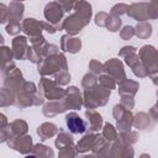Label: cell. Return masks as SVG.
I'll use <instances>...</instances> for the list:
<instances>
[{"instance_id": "36", "label": "cell", "mask_w": 158, "mask_h": 158, "mask_svg": "<svg viewBox=\"0 0 158 158\" xmlns=\"http://www.w3.org/2000/svg\"><path fill=\"white\" fill-rule=\"evenodd\" d=\"M35 156H49V157H53V152L47 147V146H43V144H36L33 147V153Z\"/></svg>"}, {"instance_id": "11", "label": "cell", "mask_w": 158, "mask_h": 158, "mask_svg": "<svg viewBox=\"0 0 158 158\" xmlns=\"http://www.w3.org/2000/svg\"><path fill=\"white\" fill-rule=\"evenodd\" d=\"M23 83H25V80H23L22 73L17 68H15L10 73H7L5 75V79H4V86L10 89L11 91H14L15 94L22 88Z\"/></svg>"}, {"instance_id": "18", "label": "cell", "mask_w": 158, "mask_h": 158, "mask_svg": "<svg viewBox=\"0 0 158 158\" xmlns=\"http://www.w3.org/2000/svg\"><path fill=\"white\" fill-rule=\"evenodd\" d=\"M65 110H67V107H65V104L63 100H52L51 102H48L43 106V115L47 117H52L60 112H64Z\"/></svg>"}, {"instance_id": "31", "label": "cell", "mask_w": 158, "mask_h": 158, "mask_svg": "<svg viewBox=\"0 0 158 158\" xmlns=\"http://www.w3.org/2000/svg\"><path fill=\"white\" fill-rule=\"evenodd\" d=\"M118 141H121L122 143H126V144H132L133 142H136L138 139V135L131 130L128 131H121L120 136H118Z\"/></svg>"}, {"instance_id": "29", "label": "cell", "mask_w": 158, "mask_h": 158, "mask_svg": "<svg viewBox=\"0 0 158 158\" xmlns=\"http://www.w3.org/2000/svg\"><path fill=\"white\" fill-rule=\"evenodd\" d=\"M121 23H122V20L120 19V16H115V15H111L110 14L109 17H107V21H106V26L105 27H107V30L111 31V32H116V31L120 30Z\"/></svg>"}, {"instance_id": "45", "label": "cell", "mask_w": 158, "mask_h": 158, "mask_svg": "<svg viewBox=\"0 0 158 158\" xmlns=\"http://www.w3.org/2000/svg\"><path fill=\"white\" fill-rule=\"evenodd\" d=\"M107 17H109V14L101 11V12H99V14L95 16V23H96L98 26H100V27H104V26H106Z\"/></svg>"}, {"instance_id": "49", "label": "cell", "mask_w": 158, "mask_h": 158, "mask_svg": "<svg viewBox=\"0 0 158 158\" xmlns=\"http://www.w3.org/2000/svg\"><path fill=\"white\" fill-rule=\"evenodd\" d=\"M152 81H153V84H154L156 86H158V74L152 75Z\"/></svg>"}, {"instance_id": "30", "label": "cell", "mask_w": 158, "mask_h": 158, "mask_svg": "<svg viewBox=\"0 0 158 158\" xmlns=\"http://www.w3.org/2000/svg\"><path fill=\"white\" fill-rule=\"evenodd\" d=\"M74 10H75L77 12H79V14H81V15L89 17V19L91 17V5H90L89 2H86V1H84V0H79V1L75 4Z\"/></svg>"}, {"instance_id": "26", "label": "cell", "mask_w": 158, "mask_h": 158, "mask_svg": "<svg viewBox=\"0 0 158 158\" xmlns=\"http://www.w3.org/2000/svg\"><path fill=\"white\" fill-rule=\"evenodd\" d=\"M10 128H11V133H12L11 138H14L17 136H22L27 132V123L23 120H15L14 122L10 123Z\"/></svg>"}, {"instance_id": "5", "label": "cell", "mask_w": 158, "mask_h": 158, "mask_svg": "<svg viewBox=\"0 0 158 158\" xmlns=\"http://www.w3.org/2000/svg\"><path fill=\"white\" fill-rule=\"evenodd\" d=\"M36 93H37L36 85L32 81H25L22 88L15 94V104L19 107H27L33 105Z\"/></svg>"}, {"instance_id": "10", "label": "cell", "mask_w": 158, "mask_h": 158, "mask_svg": "<svg viewBox=\"0 0 158 158\" xmlns=\"http://www.w3.org/2000/svg\"><path fill=\"white\" fill-rule=\"evenodd\" d=\"M104 68L107 72V74L111 75L116 81L120 83L123 79H126V74H125V70H123V64L120 59H116V58L109 59L107 62L104 63Z\"/></svg>"}, {"instance_id": "46", "label": "cell", "mask_w": 158, "mask_h": 158, "mask_svg": "<svg viewBox=\"0 0 158 158\" xmlns=\"http://www.w3.org/2000/svg\"><path fill=\"white\" fill-rule=\"evenodd\" d=\"M0 11H1V16H0V22L5 23L9 20V7H6L4 4L0 5Z\"/></svg>"}, {"instance_id": "34", "label": "cell", "mask_w": 158, "mask_h": 158, "mask_svg": "<svg viewBox=\"0 0 158 158\" xmlns=\"http://www.w3.org/2000/svg\"><path fill=\"white\" fill-rule=\"evenodd\" d=\"M99 83L102 85V86H105V88H107V89H116V80L111 77V75H109V74H105V75H101L100 78H99Z\"/></svg>"}, {"instance_id": "48", "label": "cell", "mask_w": 158, "mask_h": 158, "mask_svg": "<svg viewBox=\"0 0 158 158\" xmlns=\"http://www.w3.org/2000/svg\"><path fill=\"white\" fill-rule=\"evenodd\" d=\"M149 116H151V118H153L154 121L158 122V101H157V104H156L154 106L151 107V110H149Z\"/></svg>"}, {"instance_id": "40", "label": "cell", "mask_w": 158, "mask_h": 158, "mask_svg": "<svg viewBox=\"0 0 158 158\" xmlns=\"http://www.w3.org/2000/svg\"><path fill=\"white\" fill-rule=\"evenodd\" d=\"M127 10H128V6L126 4H116L115 6L111 7L110 14L115 16H121L123 14H127Z\"/></svg>"}, {"instance_id": "17", "label": "cell", "mask_w": 158, "mask_h": 158, "mask_svg": "<svg viewBox=\"0 0 158 158\" xmlns=\"http://www.w3.org/2000/svg\"><path fill=\"white\" fill-rule=\"evenodd\" d=\"M60 48L64 52L69 53H78L81 48V42L77 37H72L70 35H65L60 40Z\"/></svg>"}, {"instance_id": "50", "label": "cell", "mask_w": 158, "mask_h": 158, "mask_svg": "<svg viewBox=\"0 0 158 158\" xmlns=\"http://www.w3.org/2000/svg\"><path fill=\"white\" fill-rule=\"evenodd\" d=\"M15 1H22V0H15Z\"/></svg>"}, {"instance_id": "7", "label": "cell", "mask_w": 158, "mask_h": 158, "mask_svg": "<svg viewBox=\"0 0 158 158\" xmlns=\"http://www.w3.org/2000/svg\"><path fill=\"white\" fill-rule=\"evenodd\" d=\"M63 12H64L63 7H62L57 1H52V2H48V4L46 5L43 14H44L46 20H47L49 23L57 26V28L60 30V28H62V25H59V22H60L62 19H63Z\"/></svg>"}, {"instance_id": "47", "label": "cell", "mask_w": 158, "mask_h": 158, "mask_svg": "<svg viewBox=\"0 0 158 158\" xmlns=\"http://www.w3.org/2000/svg\"><path fill=\"white\" fill-rule=\"evenodd\" d=\"M42 26H43V30H46L48 33H54L58 28H57V26H54V25H52V23H49L48 21H42Z\"/></svg>"}, {"instance_id": "51", "label": "cell", "mask_w": 158, "mask_h": 158, "mask_svg": "<svg viewBox=\"0 0 158 158\" xmlns=\"http://www.w3.org/2000/svg\"><path fill=\"white\" fill-rule=\"evenodd\" d=\"M157 96H158V90H157Z\"/></svg>"}, {"instance_id": "42", "label": "cell", "mask_w": 158, "mask_h": 158, "mask_svg": "<svg viewBox=\"0 0 158 158\" xmlns=\"http://www.w3.org/2000/svg\"><path fill=\"white\" fill-rule=\"evenodd\" d=\"M148 14H149V19L158 17V0H151L148 2Z\"/></svg>"}, {"instance_id": "43", "label": "cell", "mask_w": 158, "mask_h": 158, "mask_svg": "<svg viewBox=\"0 0 158 158\" xmlns=\"http://www.w3.org/2000/svg\"><path fill=\"white\" fill-rule=\"evenodd\" d=\"M121 105L127 110L133 109V106H135L133 96L132 95H121Z\"/></svg>"}, {"instance_id": "15", "label": "cell", "mask_w": 158, "mask_h": 158, "mask_svg": "<svg viewBox=\"0 0 158 158\" xmlns=\"http://www.w3.org/2000/svg\"><path fill=\"white\" fill-rule=\"evenodd\" d=\"M9 146L14 149L26 154L32 148V137L31 136H17L11 139H9Z\"/></svg>"}, {"instance_id": "37", "label": "cell", "mask_w": 158, "mask_h": 158, "mask_svg": "<svg viewBox=\"0 0 158 158\" xmlns=\"http://www.w3.org/2000/svg\"><path fill=\"white\" fill-rule=\"evenodd\" d=\"M89 70H90L91 73H94L95 75H98V74H101V73L105 70V68H104V64L100 63L99 60L91 59L90 63H89Z\"/></svg>"}, {"instance_id": "2", "label": "cell", "mask_w": 158, "mask_h": 158, "mask_svg": "<svg viewBox=\"0 0 158 158\" xmlns=\"http://www.w3.org/2000/svg\"><path fill=\"white\" fill-rule=\"evenodd\" d=\"M109 98H110V89L102 86L101 84H96L91 89L84 90L83 104L86 109H95L98 106L105 105Z\"/></svg>"}, {"instance_id": "27", "label": "cell", "mask_w": 158, "mask_h": 158, "mask_svg": "<svg viewBox=\"0 0 158 158\" xmlns=\"http://www.w3.org/2000/svg\"><path fill=\"white\" fill-rule=\"evenodd\" d=\"M149 118H151V116H148V114L138 112L136 116H133V125L138 130H146L151 126Z\"/></svg>"}, {"instance_id": "22", "label": "cell", "mask_w": 158, "mask_h": 158, "mask_svg": "<svg viewBox=\"0 0 158 158\" xmlns=\"http://www.w3.org/2000/svg\"><path fill=\"white\" fill-rule=\"evenodd\" d=\"M57 132H58V128L52 122H44L37 130V135L41 137V139H47V138L54 136Z\"/></svg>"}, {"instance_id": "12", "label": "cell", "mask_w": 158, "mask_h": 158, "mask_svg": "<svg viewBox=\"0 0 158 158\" xmlns=\"http://www.w3.org/2000/svg\"><path fill=\"white\" fill-rule=\"evenodd\" d=\"M127 15L130 17L137 20L138 22L148 20L149 19L148 2H135V4L130 5L128 6V10H127Z\"/></svg>"}, {"instance_id": "28", "label": "cell", "mask_w": 158, "mask_h": 158, "mask_svg": "<svg viewBox=\"0 0 158 158\" xmlns=\"http://www.w3.org/2000/svg\"><path fill=\"white\" fill-rule=\"evenodd\" d=\"M11 104H15V93L4 86L1 89V106L5 107Z\"/></svg>"}, {"instance_id": "16", "label": "cell", "mask_w": 158, "mask_h": 158, "mask_svg": "<svg viewBox=\"0 0 158 158\" xmlns=\"http://www.w3.org/2000/svg\"><path fill=\"white\" fill-rule=\"evenodd\" d=\"M21 25H22V31L27 36H30V38L41 36V32L43 30L42 22H40L35 19H25Z\"/></svg>"}, {"instance_id": "6", "label": "cell", "mask_w": 158, "mask_h": 158, "mask_svg": "<svg viewBox=\"0 0 158 158\" xmlns=\"http://www.w3.org/2000/svg\"><path fill=\"white\" fill-rule=\"evenodd\" d=\"M90 19L79 14V12H74L72 15H69L62 23V28L68 32V35H77L81 31L83 27H85L89 23Z\"/></svg>"}, {"instance_id": "44", "label": "cell", "mask_w": 158, "mask_h": 158, "mask_svg": "<svg viewBox=\"0 0 158 158\" xmlns=\"http://www.w3.org/2000/svg\"><path fill=\"white\" fill-rule=\"evenodd\" d=\"M54 1H57V2L63 7L64 11H70L72 9H74L75 4H77L79 0H54Z\"/></svg>"}, {"instance_id": "9", "label": "cell", "mask_w": 158, "mask_h": 158, "mask_svg": "<svg viewBox=\"0 0 158 158\" xmlns=\"http://www.w3.org/2000/svg\"><path fill=\"white\" fill-rule=\"evenodd\" d=\"M63 101L65 104L67 110L73 109V110H78L83 105V98L80 95V91L77 86H69L65 90V95L63 98Z\"/></svg>"}, {"instance_id": "21", "label": "cell", "mask_w": 158, "mask_h": 158, "mask_svg": "<svg viewBox=\"0 0 158 158\" xmlns=\"http://www.w3.org/2000/svg\"><path fill=\"white\" fill-rule=\"evenodd\" d=\"M23 9L25 7L21 4V1H12L9 5V21L20 22L23 15Z\"/></svg>"}, {"instance_id": "23", "label": "cell", "mask_w": 158, "mask_h": 158, "mask_svg": "<svg viewBox=\"0 0 158 158\" xmlns=\"http://www.w3.org/2000/svg\"><path fill=\"white\" fill-rule=\"evenodd\" d=\"M117 121V128L118 131H128L131 128V126L133 125V116L130 112V110H126L122 116L116 120Z\"/></svg>"}, {"instance_id": "41", "label": "cell", "mask_w": 158, "mask_h": 158, "mask_svg": "<svg viewBox=\"0 0 158 158\" xmlns=\"http://www.w3.org/2000/svg\"><path fill=\"white\" fill-rule=\"evenodd\" d=\"M21 30H22V25H20V22L9 21V25L6 26V32L9 35H17Z\"/></svg>"}, {"instance_id": "4", "label": "cell", "mask_w": 158, "mask_h": 158, "mask_svg": "<svg viewBox=\"0 0 158 158\" xmlns=\"http://www.w3.org/2000/svg\"><path fill=\"white\" fill-rule=\"evenodd\" d=\"M38 90L44 95L46 99L48 100H60L65 95V90L60 88L59 84L56 83V80H52L47 77H42L40 81Z\"/></svg>"}, {"instance_id": "3", "label": "cell", "mask_w": 158, "mask_h": 158, "mask_svg": "<svg viewBox=\"0 0 158 158\" xmlns=\"http://www.w3.org/2000/svg\"><path fill=\"white\" fill-rule=\"evenodd\" d=\"M139 59L148 72V75L158 74V49L153 46H143L139 49Z\"/></svg>"}, {"instance_id": "8", "label": "cell", "mask_w": 158, "mask_h": 158, "mask_svg": "<svg viewBox=\"0 0 158 158\" xmlns=\"http://www.w3.org/2000/svg\"><path fill=\"white\" fill-rule=\"evenodd\" d=\"M56 147L59 149V156H62V157L77 156L75 152H70V149L75 148L73 137L63 130H59V135L57 136V139H56Z\"/></svg>"}, {"instance_id": "39", "label": "cell", "mask_w": 158, "mask_h": 158, "mask_svg": "<svg viewBox=\"0 0 158 158\" xmlns=\"http://www.w3.org/2000/svg\"><path fill=\"white\" fill-rule=\"evenodd\" d=\"M135 35H136V31H135V27H132V26H125V27L120 31V37H121L122 40H125V41L131 40Z\"/></svg>"}, {"instance_id": "14", "label": "cell", "mask_w": 158, "mask_h": 158, "mask_svg": "<svg viewBox=\"0 0 158 158\" xmlns=\"http://www.w3.org/2000/svg\"><path fill=\"white\" fill-rule=\"evenodd\" d=\"M27 38L25 36H17L12 40V52L14 58L16 59H27V51H28Z\"/></svg>"}, {"instance_id": "20", "label": "cell", "mask_w": 158, "mask_h": 158, "mask_svg": "<svg viewBox=\"0 0 158 158\" xmlns=\"http://www.w3.org/2000/svg\"><path fill=\"white\" fill-rule=\"evenodd\" d=\"M85 116L89 121V126H90V130L91 131H99L101 128V125H102V117L101 115L95 111V109H88L85 111Z\"/></svg>"}, {"instance_id": "33", "label": "cell", "mask_w": 158, "mask_h": 158, "mask_svg": "<svg viewBox=\"0 0 158 158\" xmlns=\"http://www.w3.org/2000/svg\"><path fill=\"white\" fill-rule=\"evenodd\" d=\"M102 136L106 141L109 142H112L117 138V132L115 130V127L111 125V123H105L104 126V130H102Z\"/></svg>"}, {"instance_id": "13", "label": "cell", "mask_w": 158, "mask_h": 158, "mask_svg": "<svg viewBox=\"0 0 158 158\" xmlns=\"http://www.w3.org/2000/svg\"><path fill=\"white\" fill-rule=\"evenodd\" d=\"M67 127L72 133H83L86 130L85 122L80 118V116L77 112H69L65 116Z\"/></svg>"}, {"instance_id": "35", "label": "cell", "mask_w": 158, "mask_h": 158, "mask_svg": "<svg viewBox=\"0 0 158 158\" xmlns=\"http://www.w3.org/2000/svg\"><path fill=\"white\" fill-rule=\"evenodd\" d=\"M54 80L59 85H65V84L69 83L70 75H69V73L67 70H60V72H58V73L54 74Z\"/></svg>"}, {"instance_id": "25", "label": "cell", "mask_w": 158, "mask_h": 158, "mask_svg": "<svg viewBox=\"0 0 158 158\" xmlns=\"http://www.w3.org/2000/svg\"><path fill=\"white\" fill-rule=\"evenodd\" d=\"M135 31H136V36L138 38L144 40V38H148L152 35V26H151V23H148L146 21H141L135 27Z\"/></svg>"}, {"instance_id": "19", "label": "cell", "mask_w": 158, "mask_h": 158, "mask_svg": "<svg viewBox=\"0 0 158 158\" xmlns=\"http://www.w3.org/2000/svg\"><path fill=\"white\" fill-rule=\"evenodd\" d=\"M139 88V84L132 79H123L118 83V93L120 95H135Z\"/></svg>"}, {"instance_id": "32", "label": "cell", "mask_w": 158, "mask_h": 158, "mask_svg": "<svg viewBox=\"0 0 158 158\" xmlns=\"http://www.w3.org/2000/svg\"><path fill=\"white\" fill-rule=\"evenodd\" d=\"M98 84V79L95 77L94 73H86L84 77H83V80H81V86L84 90H88V89H91L93 86H95Z\"/></svg>"}, {"instance_id": "24", "label": "cell", "mask_w": 158, "mask_h": 158, "mask_svg": "<svg viewBox=\"0 0 158 158\" xmlns=\"http://www.w3.org/2000/svg\"><path fill=\"white\" fill-rule=\"evenodd\" d=\"M98 135H94V133H88L85 135L78 143L77 148H78V152L83 153V152H86L89 149H93V146H94V142H95V138H96Z\"/></svg>"}, {"instance_id": "38", "label": "cell", "mask_w": 158, "mask_h": 158, "mask_svg": "<svg viewBox=\"0 0 158 158\" xmlns=\"http://www.w3.org/2000/svg\"><path fill=\"white\" fill-rule=\"evenodd\" d=\"M132 72L135 73V75H137L138 78H144V77H148V72L147 69L144 68V65L142 64V62L139 60L138 63H136L133 67H131Z\"/></svg>"}, {"instance_id": "1", "label": "cell", "mask_w": 158, "mask_h": 158, "mask_svg": "<svg viewBox=\"0 0 158 158\" xmlns=\"http://www.w3.org/2000/svg\"><path fill=\"white\" fill-rule=\"evenodd\" d=\"M67 59L62 53H53L46 56L38 64V73L43 77L53 75L60 70H67Z\"/></svg>"}]
</instances>
